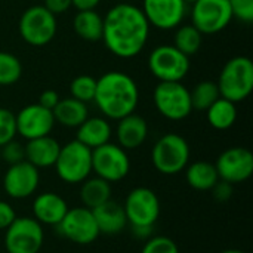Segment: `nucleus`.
I'll return each mask as SVG.
<instances>
[{"label":"nucleus","instance_id":"1","mask_svg":"<svg viewBox=\"0 0 253 253\" xmlns=\"http://www.w3.org/2000/svg\"><path fill=\"white\" fill-rule=\"evenodd\" d=\"M150 36V24L141 7L130 3L114 4L104 16L102 42L116 56L129 59L139 55Z\"/></svg>","mask_w":253,"mask_h":253},{"label":"nucleus","instance_id":"2","mask_svg":"<svg viewBox=\"0 0 253 253\" xmlns=\"http://www.w3.org/2000/svg\"><path fill=\"white\" fill-rule=\"evenodd\" d=\"M93 102L104 117L120 120L135 113L139 102L138 84L123 71H108L96 79Z\"/></svg>","mask_w":253,"mask_h":253},{"label":"nucleus","instance_id":"3","mask_svg":"<svg viewBox=\"0 0 253 253\" xmlns=\"http://www.w3.org/2000/svg\"><path fill=\"white\" fill-rule=\"evenodd\" d=\"M222 98L237 104L253 90V62L248 56H234L222 68L216 82Z\"/></svg>","mask_w":253,"mask_h":253},{"label":"nucleus","instance_id":"4","mask_svg":"<svg viewBox=\"0 0 253 253\" xmlns=\"http://www.w3.org/2000/svg\"><path fill=\"white\" fill-rule=\"evenodd\" d=\"M190 162V145L178 133L163 135L151 150V163L162 175H178Z\"/></svg>","mask_w":253,"mask_h":253},{"label":"nucleus","instance_id":"5","mask_svg":"<svg viewBox=\"0 0 253 253\" xmlns=\"http://www.w3.org/2000/svg\"><path fill=\"white\" fill-rule=\"evenodd\" d=\"M55 170L61 181L67 184H82L92 173V150L77 139L61 145Z\"/></svg>","mask_w":253,"mask_h":253},{"label":"nucleus","instance_id":"6","mask_svg":"<svg viewBox=\"0 0 253 253\" xmlns=\"http://www.w3.org/2000/svg\"><path fill=\"white\" fill-rule=\"evenodd\" d=\"M19 34L22 40L31 46H44L56 34V16L43 4L30 6L19 18Z\"/></svg>","mask_w":253,"mask_h":253},{"label":"nucleus","instance_id":"7","mask_svg":"<svg viewBox=\"0 0 253 253\" xmlns=\"http://www.w3.org/2000/svg\"><path fill=\"white\" fill-rule=\"evenodd\" d=\"M44 243L43 225L30 216L15 218L4 230L6 253H40Z\"/></svg>","mask_w":253,"mask_h":253},{"label":"nucleus","instance_id":"8","mask_svg":"<svg viewBox=\"0 0 253 253\" xmlns=\"http://www.w3.org/2000/svg\"><path fill=\"white\" fill-rule=\"evenodd\" d=\"M153 101L157 111L172 122L184 120L193 111L190 90L181 82H160L154 87Z\"/></svg>","mask_w":253,"mask_h":253},{"label":"nucleus","instance_id":"9","mask_svg":"<svg viewBox=\"0 0 253 253\" xmlns=\"http://www.w3.org/2000/svg\"><path fill=\"white\" fill-rule=\"evenodd\" d=\"M148 68L159 82H181L190 71V56L173 44H160L151 50Z\"/></svg>","mask_w":253,"mask_h":253},{"label":"nucleus","instance_id":"10","mask_svg":"<svg viewBox=\"0 0 253 253\" xmlns=\"http://www.w3.org/2000/svg\"><path fill=\"white\" fill-rule=\"evenodd\" d=\"M130 160L119 144L107 142L92 150V172L107 182H119L129 175Z\"/></svg>","mask_w":253,"mask_h":253},{"label":"nucleus","instance_id":"11","mask_svg":"<svg viewBox=\"0 0 253 253\" xmlns=\"http://www.w3.org/2000/svg\"><path fill=\"white\" fill-rule=\"evenodd\" d=\"M123 209L130 227H154L160 216V200L153 190L136 187L127 194Z\"/></svg>","mask_w":253,"mask_h":253},{"label":"nucleus","instance_id":"12","mask_svg":"<svg viewBox=\"0 0 253 253\" xmlns=\"http://www.w3.org/2000/svg\"><path fill=\"white\" fill-rule=\"evenodd\" d=\"M193 25L202 34H216L233 19L228 0H197L191 7Z\"/></svg>","mask_w":253,"mask_h":253},{"label":"nucleus","instance_id":"13","mask_svg":"<svg viewBox=\"0 0 253 253\" xmlns=\"http://www.w3.org/2000/svg\"><path fill=\"white\" fill-rule=\"evenodd\" d=\"M56 228L62 237L80 246L93 243L99 236L93 213L84 206L68 209V212L56 225Z\"/></svg>","mask_w":253,"mask_h":253},{"label":"nucleus","instance_id":"14","mask_svg":"<svg viewBox=\"0 0 253 253\" xmlns=\"http://www.w3.org/2000/svg\"><path fill=\"white\" fill-rule=\"evenodd\" d=\"M219 179L231 185L248 181L253 173V154L243 147H231L219 154L213 163Z\"/></svg>","mask_w":253,"mask_h":253},{"label":"nucleus","instance_id":"15","mask_svg":"<svg viewBox=\"0 0 253 253\" xmlns=\"http://www.w3.org/2000/svg\"><path fill=\"white\" fill-rule=\"evenodd\" d=\"M39 184L40 172L27 160L9 166L3 176V190L15 200H24L33 196L37 191Z\"/></svg>","mask_w":253,"mask_h":253},{"label":"nucleus","instance_id":"16","mask_svg":"<svg viewBox=\"0 0 253 253\" xmlns=\"http://www.w3.org/2000/svg\"><path fill=\"white\" fill-rule=\"evenodd\" d=\"M188 4L184 0H144L142 12L150 24L159 30H173L181 25Z\"/></svg>","mask_w":253,"mask_h":253},{"label":"nucleus","instance_id":"17","mask_svg":"<svg viewBox=\"0 0 253 253\" xmlns=\"http://www.w3.org/2000/svg\"><path fill=\"white\" fill-rule=\"evenodd\" d=\"M15 119H16V133L27 141L50 135L55 126L53 113L42 107L40 104H30L24 107L15 116Z\"/></svg>","mask_w":253,"mask_h":253},{"label":"nucleus","instance_id":"18","mask_svg":"<svg viewBox=\"0 0 253 253\" xmlns=\"http://www.w3.org/2000/svg\"><path fill=\"white\" fill-rule=\"evenodd\" d=\"M67 212V202L56 193H42L33 202V218L39 221L42 225L56 227Z\"/></svg>","mask_w":253,"mask_h":253},{"label":"nucleus","instance_id":"19","mask_svg":"<svg viewBox=\"0 0 253 253\" xmlns=\"http://www.w3.org/2000/svg\"><path fill=\"white\" fill-rule=\"evenodd\" d=\"M117 122L116 138L123 150H136L145 142L148 136V125L142 116L132 113Z\"/></svg>","mask_w":253,"mask_h":253},{"label":"nucleus","instance_id":"20","mask_svg":"<svg viewBox=\"0 0 253 253\" xmlns=\"http://www.w3.org/2000/svg\"><path fill=\"white\" fill-rule=\"evenodd\" d=\"M92 213L98 225L99 234L117 236L127 227V219L123 206L113 199L92 209Z\"/></svg>","mask_w":253,"mask_h":253},{"label":"nucleus","instance_id":"21","mask_svg":"<svg viewBox=\"0 0 253 253\" xmlns=\"http://www.w3.org/2000/svg\"><path fill=\"white\" fill-rule=\"evenodd\" d=\"M25 148V160L31 163L37 169H46L55 165L61 145L50 135L34 138L27 141Z\"/></svg>","mask_w":253,"mask_h":253},{"label":"nucleus","instance_id":"22","mask_svg":"<svg viewBox=\"0 0 253 253\" xmlns=\"http://www.w3.org/2000/svg\"><path fill=\"white\" fill-rule=\"evenodd\" d=\"M111 125L104 117H87L77 127V141L93 150L98 148L111 139Z\"/></svg>","mask_w":253,"mask_h":253},{"label":"nucleus","instance_id":"23","mask_svg":"<svg viewBox=\"0 0 253 253\" xmlns=\"http://www.w3.org/2000/svg\"><path fill=\"white\" fill-rule=\"evenodd\" d=\"M52 113H53L55 123H59L65 127H76V129L89 117L87 105L71 96L59 99V102L52 110Z\"/></svg>","mask_w":253,"mask_h":253},{"label":"nucleus","instance_id":"24","mask_svg":"<svg viewBox=\"0 0 253 253\" xmlns=\"http://www.w3.org/2000/svg\"><path fill=\"white\" fill-rule=\"evenodd\" d=\"M185 179L187 184L197 191H211L215 184L219 181L216 168L213 163L199 160L185 168Z\"/></svg>","mask_w":253,"mask_h":253},{"label":"nucleus","instance_id":"25","mask_svg":"<svg viewBox=\"0 0 253 253\" xmlns=\"http://www.w3.org/2000/svg\"><path fill=\"white\" fill-rule=\"evenodd\" d=\"M73 28L80 39L86 42H98L102 39L104 16H101L95 9L79 10L73 19Z\"/></svg>","mask_w":253,"mask_h":253},{"label":"nucleus","instance_id":"26","mask_svg":"<svg viewBox=\"0 0 253 253\" xmlns=\"http://www.w3.org/2000/svg\"><path fill=\"white\" fill-rule=\"evenodd\" d=\"M111 194H113L111 184L102 178H98V176L87 178L82 182L80 200H82L83 206L90 211L101 206L102 203L111 200Z\"/></svg>","mask_w":253,"mask_h":253},{"label":"nucleus","instance_id":"27","mask_svg":"<svg viewBox=\"0 0 253 253\" xmlns=\"http://www.w3.org/2000/svg\"><path fill=\"white\" fill-rule=\"evenodd\" d=\"M209 125L216 130L230 129L237 120V108L236 104L219 96L208 110H206Z\"/></svg>","mask_w":253,"mask_h":253},{"label":"nucleus","instance_id":"28","mask_svg":"<svg viewBox=\"0 0 253 253\" xmlns=\"http://www.w3.org/2000/svg\"><path fill=\"white\" fill-rule=\"evenodd\" d=\"M202 42H203V34L193 24L176 27L173 46L178 50H181L184 55L191 56V55L197 53L202 46Z\"/></svg>","mask_w":253,"mask_h":253},{"label":"nucleus","instance_id":"29","mask_svg":"<svg viewBox=\"0 0 253 253\" xmlns=\"http://www.w3.org/2000/svg\"><path fill=\"white\" fill-rule=\"evenodd\" d=\"M219 96H221V93H219L218 84L213 80L199 82L190 90L191 107H193V110H197V111H206Z\"/></svg>","mask_w":253,"mask_h":253},{"label":"nucleus","instance_id":"30","mask_svg":"<svg viewBox=\"0 0 253 253\" xmlns=\"http://www.w3.org/2000/svg\"><path fill=\"white\" fill-rule=\"evenodd\" d=\"M22 76L21 61L9 52L0 50V86L15 84Z\"/></svg>","mask_w":253,"mask_h":253},{"label":"nucleus","instance_id":"31","mask_svg":"<svg viewBox=\"0 0 253 253\" xmlns=\"http://www.w3.org/2000/svg\"><path fill=\"white\" fill-rule=\"evenodd\" d=\"M96 92V79L87 74L77 76L70 83V95L71 98L82 101V102H90L95 98Z\"/></svg>","mask_w":253,"mask_h":253},{"label":"nucleus","instance_id":"32","mask_svg":"<svg viewBox=\"0 0 253 253\" xmlns=\"http://www.w3.org/2000/svg\"><path fill=\"white\" fill-rule=\"evenodd\" d=\"M141 253H179V248L172 239L166 236H156L147 240Z\"/></svg>","mask_w":253,"mask_h":253},{"label":"nucleus","instance_id":"33","mask_svg":"<svg viewBox=\"0 0 253 253\" xmlns=\"http://www.w3.org/2000/svg\"><path fill=\"white\" fill-rule=\"evenodd\" d=\"M16 136V119L7 108H0V147L15 139Z\"/></svg>","mask_w":253,"mask_h":253},{"label":"nucleus","instance_id":"34","mask_svg":"<svg viewBox=\"0 0 253 253\" xmlns=\"http://www.w3.org/2000/svg\"><path fill=\"white\" fill-rule=\"evenodd\" d=\"M0 157L3 162H6L9 166L21 163L25 160V148L21 142L12 139L0 147Z\"/></svg>","mask_w":253,"mask_h":253},{"label":"nucleus","instance_id":"35","mask_svg":"<svg viewBox=\"0 0 253 253\" xmlns=\"http://www.w3.org/2000/svg\"><path fill=\"white\" fill-rule=\"evenodd\" d=\"M233 18L251 24L253 21V0H228Z\"/></svg>","mask_w":253,"mask_h":253},{"label":"nucleus","instance_id":"36","mask_svg":"<svg viewBox=\"0 0 253 253\" xmlns=\"http://www.w3.org/2000/svg\"><path fill=\"white\" fill-rule=\"evenodd\" d=\"M211 191L213 193L215 200L216 202H221V203L228 202L233 197V185L230 182L222 181V179H219Z\"/></svg>","mask_w":253,"mask_h":253},{"label":"nucleus","instance_id":"37","mask_svg":"<svg viewBox=\"0 0 253 253\" xmlns=\"http://www.w3.org/2000/svg\"><path fill=\"white\" fill-rule=\"evenodd\" d=\"M16 218L15 209L7 203L0 200V231H4Z\"/></svg>","mask_w":253,"mask_h":253},{"label":"nucleus","instance_id":"38","mask_svg":"<svg viewBox=\"0 0 253 253\" xmlns=\"http://www.w3.org/2000/svg\"><path fill=\"white\" fill-rule=\"evenodd\" d=\"M59 95H58V92L56 90H52V89H47V90H43L42 93H40V96H39V102L37 104H40L42 107H44V108H47V110H53L55 107H56V104L59 102Z\"/></svg>","mask_w":253,"mask_h":253},{"label":"nucleus","instance_id":"39","mask_svg":"<svg viewBox=\"0 0 253 253\" xmlns=\"http://www.w3.org/2000/svg\"><path fill=\"white\" fill-rule=\"evenodd\" d=\"M43 6L56 16L67 12L71 7V0H44Z\"/></svg>","mask_w":253,"mask_h":253},{"label":"nucleus","instance_id":"40","mask_svg":"<svg viewBox=\"0 0 253 253\" xmlns=\"http://www.w3.org/2000/svg\"><path fill=\"white\" fill-rule=\"evenodd\" d=\"M101 0H71V6L77 10H90L99 4Z\"/></svg>","mask_w":253,"mask_h":253},{"label":"nucleus","instance_id":"41","mask_svg":"<svg viewBox=\"0 0 253 253\" xmlns=\"http://www.w3.org/2000/svg\"><path fill=\"white\" fill-rule=\"evenodd\" d=\"M153 230H154V227H132L133 236L138 237V239H142V240L150 239L151 234H153Z\"/></svg>","mask_w":253,"mask_h":253},{"label":"nucleus","instance_id":"42","mask_svg":"<svg viewBox=\"0 0 253 253\" xmlns=\"http://www.w3.org/2000/svg\"><path fill=\"white\" fill-rule=\"evenodd\" d=\"M221 253H245L243 251H239V249H227V251H224V252Z\"/></svg>","mask_w":253,"mask_h":253},{"label":"nucleus","instance_id":"43","mask_svg":"<svg viewBox=\"0 0 253 253\" xmlns=\"http://www.w3.org/2000/svg\"><path fill=\"white\" fill-rule=\"evenodd\" d=\"M184 1H185L187 4H193V3H196L197 0H184Z\"/></svg>","mask_w":253,"mask_h":253},{"label":"nucleus","instance_id":"44","mask_svg":"<svg viewBox=\"0 0 253 253\" xmlns=\"http://www.w3.org/2000/svg\"><path fill=\"white\" fill-rule=\"evenodd\" d=\"M0 160H1V157H0Z\"/></svg>","mask_w":253,"mask_h":253},{"label":"nucleus","instance_id":"45","mask_svg":"<svg viewBox=\"0 0 253 253\" xmlns=\"http://www.w3.org/2000/svg\"><path fill=\"white\" fill-rule=\"evenodd\" d=\"M0 253H1V252H0Z\"/></svg>","mask_w":253,"mask_h":253}]
</instances>
